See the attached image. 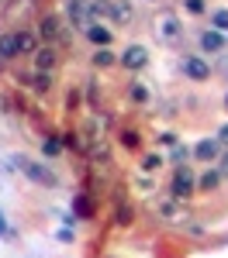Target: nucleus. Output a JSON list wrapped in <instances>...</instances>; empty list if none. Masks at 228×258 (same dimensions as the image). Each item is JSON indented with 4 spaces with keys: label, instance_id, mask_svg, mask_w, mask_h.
Returning <instances> with one entry per match:
<instances>
[{
    "label": "nucleus",
    "instance_id": "5701e85b",
    "mask_svg": "<svg viewBox=\"0 0 228 258\" xmlns=\"http://www.w3.org/2000/svg\"><path fill=\"white\" fill-rule=\"evenodd\" d=\"M128 97L135 100V103H145V100H149V90H145L142 83H131V90H128Z\"/></svg>",
    "mask_w": 228,
    "mask_h": 258
},
{
    "label": "nucleus",
    "instance_id": "dca6fc26",
    "mask_svg": "<svg viewBox=\"0 0 228 258\" xmlns=\"http://www.w3.org/2000/svg\"><path fill=\"white\" fill-rule=\"evenodd\" d=\"M111 21L128 24V21H131V4H128V0H111Z\"/></svg>",
    "mask_w": 228,
    "mask_h": 258
},
{
    "label": "nucleus",
    "instance_id": "9b49d317",
    "mask_svg": "<svg viewBox=\"0 0 228 258\" xmlns=\"http://www.w3.org/2000/svg\"><path fill=\"white\" fill-rule=\"evenodd\" d=\"M225 31H214V28H211V31H204V35H201V48H204L207 55H218V52H225Z\"/></svg>",
    "mask_w": 228,
    "mask_h": 258
},
{
    "label": "nucleus",
    "instance_id": "7ed1b4c3",
    "mask_svg": "<svg viewBox=\"0 0 228 258\" xmlns=\"http://www.w3.org/2000/svg\"><path fill=\"white\" fill-rule=\"evenodd\" d=\"M118 62H121L128 73H139V69L149 66V52H145V45H128L121 55H118Z\"/></svg>",
    "mask_w": 228,
    "mask_h": 258
},
{
    "label": "nucleus",
    "instance_id": "c85d7f7f",
    "mask_svg": "<svg viewBox=\"0 0 228 258\" xmlns=\"http://www.w3.org/2000/svg\"><path fill=\"white\" fill-rule=\"evenodd\" d=\"M59 241H66V244H69V241H73V231H69V227H62V231H59Z\"/></svg>",
    "mask_w": 228,
    "mask_h": 258
},
{
    "label": "nucleus",
    "instance_id": "b1692460",
    "mask_svg": "<svg viewBox=\"0 0 228 258\" xmlns=\"http://www.w3.org/2000/svg\"><path fill=\"white\" fill-rule=\"evenodd\" d=\"M163 165V155H145L142 159V172H156Z\"/></svg>",
    "mask_w": 228,
    "mask_h": 258
},
{
    "label": "nucleus",
    "instance_id": "1a4fd4ad",
    "mask_svg": "<svg viewBox=\"0 0 228 258\" xmlns=\"http://www.w3.org/2000/svg\"><path fill=\"white\" fill-rule=\"evenodd\" d=\"M11 41H14V55H31L38 48V38L31 31H11Z\"/></svg>",
    "mask_w": 228,
    "mask_h": 258
},
{
    "label": "nucleus",
    "instance_id": "9d476101",
    "mask_svg": "<svg viewBox=\"0 0 228 258\" xmlns=\"http://www.w3.org/2000/svg\"><path fill=\"white\" fill-rule=\"evenodd\" d=\"M159 214H163L166 220H173V224H187V220H190V214H187V207L180 203V200H166V203H159Z\"/></svg>",
    "mask_w": 228,
    "mask_h": 258
},
{
    "label": "nucleus",
    "instance_id": "bb28decb",
    "mask_svg": "<svg viewBox=\"0 0 228 258\" xmlns=\"http://www.w3.org/2000/svg\"><path fill=\"white\" fill-rule=\"evenodd\" d=\"M7 231H11V227H7V217H4V210H0V238H7Z\"/></svg>",
    "mask_w": 228,
    "mask_h": 258
},
{
    "label": "nucleus",
    "instance_id": "423d86ee",
    "mask_svg": "<svg viewBox=\"0 0 228 258\" xmlns=\"http://www.w3.org/2000/svg\"><path fill=\"white\" fill-rule=\"evenodd\" d=\"M184 76L194 83H204V80H211V66L204 59H197V55H190V59H184Z\"/></svg>",
    "mask_w": 228,
    "mask_h": 258
},
{
    "label": "nucleus",
    "instance_id": "6e6552de",
    "mask_svg": "<svg viewBox=\"0 0 228 258\" xmlns=\"http://www.w3.org/2000/svg\"><path fill=\"white\" fill-rule=\"evenodd\" d=\"M90 0H66V18L73 21L76 28H86L90 24Z\"/></svg>",
    "mask_w": 228,
    "mask_h": 258
},
{
    "label": "nucleus",
    "instance_id": "f3484780",
    "mask_svg": "<svg viewBox=\"0 0 228 258\" xmlns=\"http://www.w3.org/2000/svg\"><path fill=\"white\" fill-rule=\"evenodd\" d=\"M131 220H135V210H131V203L118 200V203H114V224H118V227H128Z\"/></svg>",
    "mask_w": 228,
    "mask_h": 258
},
{
    "label": "nucleus",
    "instance_id": "0eeeda50",
    "mask_svg": "<svg viewBox=\"0 0 228 258\" xmlns=\"http://www.w3.org/2000/svg\"><path fill=\"white\" fill-rule=\"evenodd\" d=\"M31 55H35V69H38V73H56V66H59V52H56L52 45L35 48Z\"/></svg>",
    "mask_w": 228,
    "mask_h": 258
},
{
    "label": "nucleus",
    "instance_id": "a211bd4d",
    "mask_svg": "<svg viewBox=\"0 0 228 258\" xmlns=\"http://www.w3.org/2000/svg\"><path fill=\"white\" fill-rule=\"evenodd\" d=\"M218 182H221V172H214V169H207L204 176L197 179V193H214V189H218Z\"/></svg>",
    "mask_w": 228,
    "mask_h": 258
},
{
    "label": "nucleus",
    "instance_id": "f8f14e48",
    "mask_svg": "<svg viewBox=\"0 0 228 258\" xmlns=\"http://www.w3.org/2000/svg\"><path fill=\"white\" fill-rule=\"evenodd\" d=\"M83 31H86V38L94 41L97 48H111V28H104V24H97V21H90Z\"/></svg>",
    "mask_w": 228,
    "mask_h": 258
},
{
    "label": "nucleus",
    "instance_id": "412c9836",
    "mask_svg": "<svg viewBox=\"0 0 228 258\" xmlns=\"http://www.w3.org/2000/svg\"><path fill=\"white\" fill-rule=\"evenodd\" d=\"M211 28L214 31H228V11H214L211 14Z\"/></svg>",
    "mask_w": 228,
    "mask_h": 258
},
{
    "label": "nucleus",
    "instance_id": "6ab92c4d",
    "mask_svg": "<svg viewBox=\"0 0 228 258\" xmlns=\"http://www.w3.org/2000/svg\"><path fill=\"white\" fill-rule=\"evenodd\" d=\"M114 62H118V55H114L111 48H97V52H94V66H97V69H107V66H114Z\"/></svg>",
    "mask_w": 228,
    "mask_h": 258
},
{
    "label": "nucleus",
    "instance_id": "20e7f679",
    "mask_svg": "<svg viewBox=\"0 0 228 258\" xmlns=\"http://www.w3.org/2000/svg\"><path fill=\"white\" fill-rule=\"evenodd\" d=\"M156 31H159V38H163V41L173 45V41L180 38V21H176V14H173V11H163V14L156 18Z\"/></svg>",
    "mask_w": 228,
    "mask_h": 258
},
{
    "label": "nucleus",
    "instance_id": "4be33fe9",
    "mask_svg": "<svg viewBox=\"0 0 228 258\" xmlns=\"http://www.w3.org/2000/svg\"><path fill=\"white\" fill-rule=\"evenodd\" d=\"M41 152H45V155H59V152H62V141L59 138H41Z\"/></svg>",
    "mask_w": 228,
    "mask_h": 258
},
{
    "label": "nucleus",
    "instance_id": "ddd939ff",
    "mask_svg": "<svg viewBox=\"0 0 228 258\" xmlns=\"http://www.w3.org/2000/svg\"><path fill=\"white\" fill-rule=\"evenodd\" d=\"M38 35H41L45 41H59V38H62V18L49 14V18L38 24Z\"/></svg>",
    "mask_w": 228,
    "mask_h": 258
},
{
    "label": "nucleus",
    "instance_id": "4468645a",
    "mask_svg": "<svg viewBox=\"0 0 228 258\" xmlns=\"http://www.w3.org/2000/svg\"><path fill=\"white\" fill-rule=\"evenodd\" d=\"M21 80L28 83L35 93H49V90H52V73H38V69H35L31 76H21Z\"/></svg>",
    "mask_w": 228,
    "mask_h": 258
},
{
    "label": "nucleus",
    "instance_id": "393cba45",
    "mask_svg": "<svg viewBox=\"0 0 228 258\" xmlns=\"http://www.w3.org/2000/svg\"><path fill=\"white\" fill-rule=\"evenodd\" d=\"M187 11L190 14H204V0H187Z\"/></svg>",
    "mask_w": 228,
    "mask_h": 258
},
{
    "label": "nucleus",
    "instance_id": "f257e3e1",
    "mask_svg": "<svg viewBox=\"0 0 228 258\" xmlns=\"http://www.w3.org/2000/svg\"><path fill=\"white\" fill-rule=\"evenodd\" d=\"M11 165H14L18 172H24V176L31 179L35 186H49V189H56V186H59V176H56V169H52V165H45V162H38V159L14 155V159H11Z\"/></svg>",
    "mask_w": 228,
    "mask_h": 258
},
{
    "label": "nucleus",
    "instance_id": "2eb2a0df",
    "mask_svg": "<svg viewBox=\"0 0 228 258\" xmlns=\"http://www.w3.org/2000/svg\"><path fill=\"white\" fill-rule=\"evenodd\" d=\"M73 217H76V220H90V217H94V200L86 197V193L73 197Z\"/></svg>",
    "mask_w": 228,
    "mask_h": 258
},
{
    "label": "nucleus",
    "instance_id": "c756f323",
    "mask_svg": "<svg viewBox=\"0 0 228 258\" xmlns=\"http://www.w3.org/2000/svg\"><path fill=\"white\" fill-rule=\"evenodd\" d=\"M218 159H221V176H228V152H225V155H218Z\"/></svg>",
    "mask_w": 228,
    "mask_h": 258
},
{
    "label": "nucleus",
    "instance_id": "39448f33",
    "mask_svg": "<svg viewBox=\"0 0 228 258\" xmlns=\"http://www.w3.org/2000/svg\"><path fill=\"white\" fill-rule=\"evenodd\" d=\"M218 155H221V141L218 138H201L197 145H194V159L204 162V165H211Z\"/></svg>",
    "mask_w": 228,
    "mask_h": 258
},
{
    "label": "nucleus",
    "instance_id": "f03ea898",
    "mask_svg": "<svg viewBox=\"0 0 228 258\" xmlns=\"http://www.w3.org/2000/svg\"><path fill=\"white\" fill-rule=\"evenodd\" d=\"M197 193V179H194V172H190V165H180L176 172H173V182H169V197L173 200H190Z\"/></svg>",
    "mask_w": 228,
    "mask_h": 258
},
{
    "label": "nucleus",
    "instance_id": "a878e982",
    "mask_svg": "<svg viewBox=\"0 0 228 258\" xmlns=\"http://www.w3.org/2000/svg\"><path fill=\"white\" fill-rule=\"evenodd\" d=\"M187 155H190V152H187L184 145H176V152H173V159H176V162H187Z\"/></svg>",
    "mask_w": 228,
    "mask_h": 258
},
{
    "label": "nucleus",
    "instance_id": "7c9ffc66",
    "mask_svg": "<svg viewBox=\"0 0 228 258\" xmlns=\"http://www.w3.org/2000/svg\"><path fill=\"white\" fill-rule=\"evenodd\" d=\"M225 110H228V97H225Z\"/></svg>",
    "mask_w": 228,
    "mask_h": 258
},
{
    "label": "nucleus",
    "instance_id": "cd10ccee",
    "mask_svg": "<svg viewBox=\"0 0 228 258\" xmlns=\"http://www.w3.org/2000/svg\"><path fill=\"white\" fill-rule=\"evenodd\" d=\"M218 141H221V145L228 148V124H221V131H218Z\"/></svg>",
    "mask_w": 228,
    "mask_h": 258
},
{
    "label": "nucleus",
    "instance_id": "aec40b11",
    "mask_svg": "<svg viewBox=\"0 0 228 258\" xmlns=\"http://www.w3.org/2000/svg\"><path fill=\"white\" fill-rule=\"evenodd\" d=\"M121 145L128 152H139V148H142V135H139V131H121Z\"/></svg>",
    "mask_w": 228,
    "mask_h": 258
}]
</instances>
